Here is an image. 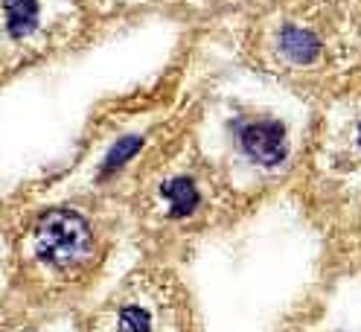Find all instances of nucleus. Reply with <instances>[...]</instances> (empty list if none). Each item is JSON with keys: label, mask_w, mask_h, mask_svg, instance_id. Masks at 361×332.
<instances>
[{"label": "nucleus", "mask_w": 361, "mask_h": 332, "mask_svg": "<svg viewBox=\"0 0 361 332\" xmlns=\"http://www.w3.org/2000/svg\"><path fill=\"white\" fill-rule=\"evenodd\" d=\"M140 146H143V137H137V135H131V137H123V140H117V146L108 152V158H105V166H102V175H111L114 169H120L126 161H131L134 154L140 152Z\"/></svg>", "instance_id": "7"}, {"label": "nucleus", "mask_w": 361, "mask_h": 332, "mask_svg": "<svg viewBox=\"0 0 361 332\" xmlns=\"http://www.w3.org/2000/svg\"><path fill=\"white\" fill-rule=\"evenodd\" d=\"M239 143L245 154L259 166H280L288 154L286 146V125L277 120L251 123L239 131Z\"/></svg>", "instance_id": "2"}, {"label": "nucleus", "mask_w": 361, "mask_h": 332, "mask_svg": "<svg viewBox=\"0 0 361 332\" xmlns=\"http://www.w3.org/2000/svg\"><path fill=\"white\" fill-rule=\"evenodd\" d=\"M117 332H157L154 318L140 303H123L117 312Z\"/></svg>", "instance_id": "6"}, {"label": "nucleus", "mask_w": 361, "mask_h": 332, "mask_svg": "<svg viewBox=\"0 0 361 332\" xmlns=\"http://www.w3.org/2000/svg\"><path fill=\"white\" fill-rule=\"evenodd\" d=\"M6 30L12 38H24L38 24V0H4Z\"/></svg>", "instance_id": "5"}, {"label": "nucleus", "mask_w": 361, "mask_h": 332, "mask_svg": "<svg viewBox=\"0 0 361 332\" xmlns=\"http://www.w3.org/2000/svg\"><path fill=\"white\" fill-rule=\"evenodd\" d=\"M358 143H361V125H358Z\"/></svg>", "instance_id": "8"}, {"label": "nucleus", "mask_w": 361, "mask_h": 332, "mask_svg": "<svg viewBox=\"0 0 361 332\" xmlns=\"http://www.w3.org/2000/svg\"><path fill=\"white\" fill-rule=\"evenodd\" d=\"M280 50L298 64H309L318 59L321 53V41L314 38L312 32L306 30H298V27H286L283 35H280Z\"/></svg>", "instance_id": "4"}, {"label": "nucleus", "mask_w": 361, "mask_h": 332, "mask_svg": "<svg viewBox=\"0 0 361 332\" xmlns=\"http://www.w3.org/2000/svg\"><path fill=\"white\" fill-rule=\"evenodd\" d=\"M35 254L53 269H71L90 257L87 221L67 207L47 210L35 225Z\"/></svg>", "instance_id": "1"}, {"label": "nucleus", "mask_w": 361, "mask_h": 332, "mask_svg": "<svg viewBox=\"0 0 361 332\" xmlns=\"http://www.w3.org/2000/svg\"><path fill=\"white\" fill-rule=\"evenodd\" d=\"M161 195L169 202V216H172V219L190 216V213L198 207V202H201L198 187H195L190 178H172V181L161 184Z\"/></svg>", "instance_id": "3"}]
</instances>
